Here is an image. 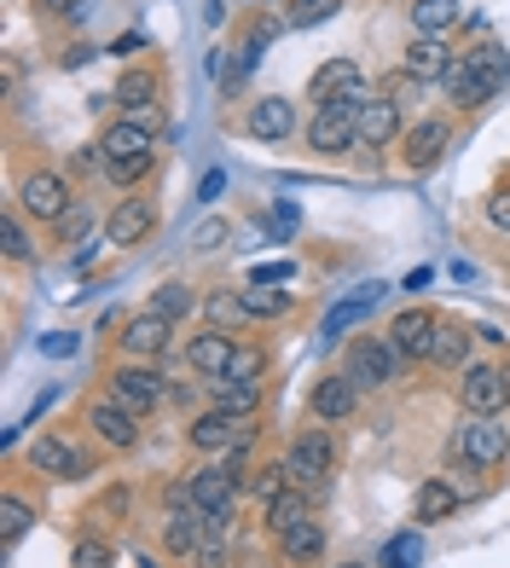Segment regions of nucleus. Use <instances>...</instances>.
<instances>
[{
	"mask_svg": "<svg viewBox=\"0 0 510 568\" xmlns=\"http://www.w3.org/2000/svg\"><path fill=\"white\" fill-rule=\"evenodd\" d=\"M504 75H510V59H504V47L499 41H481L470 47V53H458L452 70H447V93H452V105H488V99L504 88Z\"/></svg>",
	"mask_w": 510,
	"mask_h": 568,
	"instance_id": "obj_1",
	"label": "nucleus"
},
{
	"mask_svg": "<svg viewBox=\"0 0 510 568\" xmlns=\"http://www.w3.org/2000/svg\"><path fill=\"white\" fill-rule=\"evenodd\" d=\"M99 145H105V180L111 186H140V180L157 169V140H151L134 116H116L105 134H99Z\"/></svg>",
	"mask_w": 510,
	"mask_h": 568,
	"instance_id": "obj_2",
	"label": "nucleus"
},
{
	"mask_svg": "<svg viewBox=\"0 0 510 568\" xmlns=\"http://www.w3.org/2000/svg\"><path fill=\"white\" fill-rule=\"evenodd\" d=\"M343 377L354 383V389H389V383L400 377V348L382 343V337H354L343 348Z\"/></svg>",
	"mask_w": 510,
	"mask_h": 568,
	"instance_id": "obj_3",
	"label": "nucleus"
},
{
	"mask_svg": "<svg viewBox=\"0 0 510 568\" xmlns=\"http://www.w3.org/2000/svg\"><path fill=\"white\" fill-rule=\"evenodd\" d=\"M330 470H337V442H330V429L319 424V429H302L296 442H290V453H285V476H290V487H325L330 481Z\"/></svg>",
	"mask_w": 510,
	"mask_h": 568,
	"instance_id": "obj_4",
	"label": "nucleus"
},
{
	"mask_svg": "<svg viewBox=\"0 0 510 568\" xmlns=\"http://www.w3.org/2000/svg\"><path fill=\"white\" fill-rule=\"evenodd\" d=\"M314 111H360L366 105V70L354 64V59H330L314 70Z\"/></svg>",
	"mask_w": 510,
	"mask_h": 568,
	"instance_id": "obj_5",
	"label": "nucleus"
},
{
	"mask_svg": "<svg viewBox=\"0 0 510 568\" xmlns=\"http://www.w3.org/2000/svg\"><path fill=\"white\" fill-rule=\"evenodd\" d=\"M70 180L59 174V169H30V174H23L18 180V210L23 215H30V221H64L70 215Z\"/></svg>",
	"mask_w": 510,
	"mask_h": 568,
	"instance_id": "obj_6",
	"label": "nucleus"
},
{
	"mask_svg": "<svg viewBox=\"0 0 510 568\" xmlns=\"http://www.w3.org/2000/svg\"><path fill=\"white\" fill-rule=\"evenodd\" d=\"M169 389H174V383L157 366H145V359H122V366L111 372V400H122L128 412H140V418L151 406H163Z\"/></svg>",
	"mask_w": 510,
	"mask_h": 568,
	"instance_id": "obj_7",
	"label": "nucleus"
},
{
	"mask_svg": "<svg viewBox=\"0 0 510 568\" xmlns=\"http://www.w3.org/2000/svg\"><path fill=\"white\" fill-rule=\"evenodd\" d=\"M238 487H244V453H226L221 464H203L192 476V499H197V510H233Z\"/></svg>",
	"mask_w": 510,
	"mask_h": 568,
	"instance_id": "obj_8",
	"label": "nucleus"
},
{
	"mask_svg": "<svg viewBox=\"0 0 510 568\" xmlns=\"http://www.w3.org/2000/svg\"><path fill=\"white\" fill-rule=\"evenodd\" d=\"M458 400H465L470 418H499V412L510 406V395H504V372H499V366H481V359H470V366L458 372Z\"/></svg>",
	"mask_w": 510,
	"mask_h": 568,
	"instance_id": "obj_9",
	"label": "nucleus"
},
{
	"mask_svg": "<svg viewBox=\"0 0 510 568\" xmlns=\"http://www.w3.org/2000/svg\"><path fill=\"white\" fill-rule=\"evenodd\" d=\"M458 458H465L470 470H493V464L510 458V429L499 418H470L465 435H458Z\"/></svg>",
	"mask_w": 510,
	"mask_h": 568,
	"instance_id": "obj_10",
	"label": "nucleus"
},
{
	"mask_svg": "<svg viewBox=\"0 0 510 568\" xmlns=\"http://www.w3.org/2000/svg\"><path fill=\"white\" fill-rule=\"evenodd\" d=\"M151 232H157V203L140 197V192H134V197H122L116 210L105 215V239H111L116 250H134V244H145Z\"/></svg>",
	"mask_w": 510,
	"mask_h": 568,
	"instance_id": "obj_11",
	"label": "nucleus"
},
{
	"mask_svg": "<svg viewBox=\"0 0 510 568\" xmlns=\"http://www.w3.org/2000/svg\"><path fill=\"white\" fill-rule=\"evenodd\" d=\"M88 429H93L105 447H116V453H134V447H140V412H128V406L111 400V395L88 406Z\"/></svg>",
	"mask_w": 510,
	"mask_h": 568,
	"instance_id": "obj_12",
	"label": "nucleus"
},
{
	"mask_svg": "<svg viewBox=\"0 0 510 568\" xmlns=\"http://www.w3.org/2000/svg\"><path fill=\"white\" fill-rule=\"evenodd\" d=\"M447 145H452V122L447 116H424V122L406 128L400 158H406V169H436L447 158Z\"/></svg>",
	"mask_w": 510,
	"mask_h": 568,
	"instance_id": "obj_13",
	"label": "nucleus"
},
{
	"mask_svg": "<svg viewBox=\"0 0 510 568\" xmlns=\"http://www.w3.org/2000/svg\"><path fill=\"white\" fill-rule=\"evenodd\" d=\"M238 429H244V418H233V412L210 406V412H197V418L186 424V442H192L197 453H210V458H226V453L238 447Z\"/></svg>",
	"mask_w": 510,
	"mask_h": 568,
	"instance_id": "obj_14",
	"label": "nucleus"
},
{
	"mask_svg": "<svg viewBox=\"0 0 510 568\" xmlns=\"http://www.w3.org/2000/svg\"><path fill=\"white\" fill-rule=\"evenodd\" d=\"M30 464L47 476H59V481H82L93 470V458L82 447H70L64 435H41V442H30Z\"/></svg>",
	"mask_w": 510,
	"mask_h": 568,
	"instance_id": "obj_15",
	"label": "nucleus"
},
{
	"mask_svg": "<svg viewBox=\"0 0 510 568\" xmlns=\"http://www.w3.org/2000/svg\"><path fill=\"white\" fill-rule=\"evenodd\" d=\"M116 343H122L128 359H157L174 343V320H163V314H151V307H145L140 320H128V331H116Z\"/></svg>",
	"mask_w": 510,
	"mask_h": 568,
	"instance_id": "obj_16",
	"label": "nucleus"
},
{
	"mask_svg": "<svg viewBox=\"0 0 510 568\" xmlns=\"http://www.w3.org/2000/svg\"><path fill=\"white\" fill-rule=\"evenodd\" d=\"M354 116H360V111H314L308 145L319 151V158H343V151H354V145H360V128H354Z\"/></svg>",
	"mask_w": 510,
	"mask_h": 568,
	"instance_id": "obj_17",
	"label": "nucleus"
},
{
	"mask_svg": "<svg viewBox=\"0 0 510 568\" xmlns=\"http://www.w3.org/2000/svg\"><path fill=\"white\" fill-rule=\"evenodd\" d=\"M436 325H441V314H429V307H406V314L389 325V343L400 348V359H429V348H436Z\"/></svg>",
	"mask_w": 510,
	"mask_h": 568,
	"instance_id": "obj_18",
	"label": "nucleus"
},
{
	"mask_svg": "<svg viewBox=\"0 0 510 568\" xmlns=\"http://www.w3.org/2000/svg\"><path fill=\"white\" fill-rule=\"evenodd\" d=\"M244 128H249V134L255 140H267V145H278V140H290L296 134V105H290V99H255V105H249V116H244Z\"/></svg>",
	"mask_w": 510,
	"mask_h": 568,
	"instance_id": "obj_19",
	"label": "nucleus"
},
{
	"mask_svg": "<svg viewBox=\"0 0 510 568\" xmlns=\"http://www.w3.org/2000/svg\"><path fill=\"white\" fill-rule=\"evenodd\" d=\"M233 331H197V337L186 343V366L197 377H226V366H233Z\"/></svg>",
	"mask_w": 510,
	"mask_h": 568,
	"instance_id": "obj_20",
	"label": "nucleus"
},
{
	"mask_svg": "<svg viewBox=\"0 0 510 568\" xmlns=\"http://www.w3.org/2000/svg\"><path fill=\"white\" fill-rule=\"evenodd\" d=\"M210 539V510H174L169 523H163V546H169V557H181V562H192L197 557V546Z\"/></svg>",
	"mask_w": 510,
	"mask_h": 568,
	"instance_id": "obj_21",
	"label": "nucleus"
},
{
	"mask_svg": "<svg viewBox=\"0 0 510 568\" xmlns=\"http://www.w3.org/2000/svg\"><path fill=\"white\" fill-rule=\"evenodd\" d=\"M308 406H314L319 424H343V418H354V406H360V389H354L343 372H337V377H319L314 395H308Z\"/></svg>",
	"mask_w": 510,
	"mask_h": 568,
	"instance_id": "obj_22",
	"label": "nucleus"
},
{
	"mask_svg": "<svg viewBox=\"0 0 510 568\" xmlns=\"http://www.w3.org/2000/svg\"><path fill=\"white\" fill-rule=\"evenodd\" d=\"M354 128H360V145H395L400 140V105L382 99V93H371L360 105V116H354Z\"/></svg>",
	"mask_w": 510,
	"mask_h": 568,
	"instance_id": "obj_23",
	"label": "nucleus"
},
{
	"mask_svg": "<svg viewBox=\"0 0 510 568\" xmlns=\"http://www.w3.org/2000/svg\"><path fill=\"white\" fill-rule=\"evenodd\" d=\"M406 75H418V82H447L452 70V47L441 36H412V47H406Z\"/></svg>",
	"mask_w": 510,
	"mask_h": 568,
	"instance_id": "obj_24",
	"label": "nucleus"
},
{
	"mask_svg": "<svg viewBox=\"0 0 510 568\" xmlns=\"http://www.w3.org/2000/svg\"><path fill=\"white\" fill-rule=\"evenodd\" d=\"M308 516H314V494H308V487H285V494H273L262 505L267 534H290L296 523H308Z\"/></svg>",
	"mask_w": 510,
	"mask_h": 568,
	"instance_id": "obj_25",
	"label": "nucleus"
},
{
	"mask_svg": "<svg viewBox=\"0 0 510 568\" xmlns=\"http://www.w3.org/2000/svg\"><path fill=\"white\" fill-rule=\"evenodd\" d=\"M470 343H476V331H470V325L441 320V325H436V348H429V359H436L441 372H465V366H470Z\"/></svg>",
	"mask_w": 510,
	"mask_h": 568,
	"instance_id": "obj_26",
	"label": "nucleus"
},
{
	"mask_svg": "<svg viewBox=\"0 0 510 568\" xmlns=\"http://www.w3.org/2000/svg\"><path fill=\"white\" fill-rule=\"evenodd\" d=\"M278 551H285V562H296V568L319 562V557H325V528H319V516L296 523L290 534H278Z\"/></svg>",
	"mask_w": 510,
	"mask_h": 568,
	"instance_id": "obj_27",
	"label": "nucleus"
},
{
	"mask_svg": "<svg viewBox=\"0 0 510 568\" xmlns=\"http://www.w3.org/2000/svg\"><path fill=\"white\" fill-rule=\"evenodd\" d=\"M203 320H210V331H244L249 325V307H244V296L238 291H210L203 296Z\"/></svg>",
	"mask_w": 510,
	"mask_h": 568,
	"instance_id": "obj_28",
	"label": "nucleus"
},
{
	"mask_svg": "<svg viewBox=\"0 0 510 568\" xmlns=\"http://www.w3.org/2000/svg\"><path fill=\"white\" fill-rule=\"evenodd\" d=\"M452 510H458V494H452L447 481H436V476H429V481L418 487V494H412V516H418L424 528H436V523H447Z\"/></svg>",
	"mask_w": 510,
	"mask_h": 568,
	"instance_id": "obj_29",
	"label": "nucleus"
},
{
	"mask_svg": "<svg viewBox=\"0 0 510 568\" xmlns=\"http://www.w3.org/2000/svg\"><path fill=\"white\" fill-rule=\"evenodd\" d=\"M238 296H244V307H249V320H285L290 307H296L290 291H278V284H255V278L244 284Z\"/></svg>",
	"mask_w": 510,
	"mask_h": 568,
	"instance_id": "obj_30",
	"label": "nucleus"
},
{
	"mask_svg": "<svg viewBox=\"0 0 510 568\" xmlns=\"http://www.w3.org/2000/svg\"><path fill=\"white\" fill-rule=\"evenodd\" d=\"M157 93H163V82H157V70H128L122 82H116V105L122 111H140V105H157Z\"/></svg>",
	"mask_w": 510,
	"mask_h": 568,
	"instance_id": "obj_31",
	"label": "nucleus"
},
{
	"mask_svg": "<svg viewBox=\"0 0 510 568\" xmlns=\"http://www.w3.org/2000/svg\"><path fill=\"white\" fill-rule=\"evenodd\" d=\"M458 0H412V30L418 36H447L452 23H458Z\"/></svg>",
	"mask_w": 510,
	"mask_h": 568,
	"instance_id": "obj_32",
	"label": "nucleus"
},
{
	"mask_svg": "<svg viewBox=\"0 0 510 568\" xmlns=\"http://www.w3.org/2000/svg\"><path fill=\"white\" fill-rule=\"evenodd\" d=\"M210 395L221 412H233V418H255V406H262V389H249V383H226V377H210Z\"/></svg>",
	"mask_w": 510,
	"mask_h": 568,
	"instance_id": "obj_33",
	"label": "nucleus"
},
{
	"mask_svg": "<svg viewBox=\"0 0 510 568\" xmlns=\"http://www.w3.org/2000/svg\"><path fill=\"white\" fill-rule=\"evenodd\" d=\"M371 302H377V284H366V291H354L348 302H337V307H330V314H325V337H343V331L354 325V320H366L371 314Z\"/></svg>",
	"mask_w": 510,
	"mask_h": 568,
	"instance_id": "obj_34",
	"label": "nucleus"
},
{
	"mask_svg": "<svg viewBox=\"0 0 510 568\" xmlns=\"http://www.w3.org/2000/svg\"><path fill=\"white\" fill-rule=\"evenodd\" d=\"M192 307H197V296H192V284H181V278H169V284H157V291H151V314H163V320H174V325H181Z\"/></svg>",
	"mask_w": 510,
	"mask_h": 568,
	"instance_id": "obj_35",
	"label": "nucleus"
},
{
	"mask_svg": "<svg viewBox=\"0 0 510 568\" xmlns=\"http://www.w3.org/2000/svg\"><path fill=\"white\" fill-rule=\"evenodd\" d=\"M262 372H267V348L238 343L233 348V366H226V383H249V389H262Z\"/></svg>",
	"mask_w": 510,
	"mask_h": 568,
	"instance_id": "obj_36",
	"label": "nucleus"
},
{
	"mask_svg": "<svg viewBox=\"0 0 510 568\" xmlns=\"http://www.w3.org/2000/svg\"><path fill=\"white\" fill-rule=\"evenodd\" d=\"M30 523H35V510H30V499H18V494H7V505H0V546H18L23 534H30Z\"/></svg>",
	"mask_w": 510,
	"mask_h": 568,
	"instance_id": "obj_37",
	"label": "nucleus"
},
{
	"mask_svg": "<svg viewBox=\"0 0 510 568\" xmlns=\"http://www.w3.org/2000/svg\"><path fill=\"white\" fill-rule=\"evenodd\" d=\"M343 0H290V12H285V30H314V23L325 18H337Z\"/></svg>",
	"mask_w": 510,
	"mask_h": 568,
	"instance_id": "obj_38",
	"label": "nucleus"
},
{
	"mask_svg": "<svg viewBox=\"0 0 510 568\" xmlns=\"http://www.w3.org/2000/svg\"><path fill=\"white\" fill-rule=\"evenodd\" d=\"M382 568H424V539L418 534H395L382 546Z\"/></svg>",
	"mask_w": 510,
	"mask_h": 568,
	"instance_id": "obj_39",
	"label": "nucleus"
},
{
	"mask_svg": "<svg viewBox=\"0 0 510 568\" xmlns=\"http://www.w3.org/2000/svg\"><path fill=\"white\" fill-rule=\"evenodd\" d=\"M0 244H7L12 262H35V244H30V232H23V221H18V215L0 221Z\"/></svg>",
	"mask_w": 510,
	"mask_h": 568,
	"instance_id": "obj_40",
	"label": "nucleus"
},
{
	"mask_svg": "<svg viewBox=\"0 0 510 568\" xmlns=\"http://www.w3.org/2000/svg\"><path fill=\"white\" fill-rule=\"evenodd\" d=\"M70 562H75V568H111V546H105V539H82Z\"/></svg>",
	"mask_w": 510,
	"mask_h": 568,
	"instance_id": "obj_41",
	"label": "nucleus"
},
{
	"mask_svg": "<svg viewBox=\"0 0 510 568\" xmlns=\"http://www.w3.org/2000/svg\"><path fill=\"white\" fill-rule=\"evenodd\" d=\"M418 88H424L418 75H406V70H400V75H389V82H382V99H395V105H412Z\"/></svg>",
	"mask_w": 510,
	"mask_h": 568,
	"instance_id": "obj_42",
	"label": "nucleus"
},
{
	"mask_svg": "<svg viewBox=\"0 0 510 568\" xmlns=\"http://www.w3.org/2000/svg\"><path fill=\"white\" fill-rule=\"evenodd\" d=\"M122 116H134L151 140H163V134H169V116H163V105H140V111H122Z\"/></svg>",
	"mask_w": 510,
	"mask_h": 568,
	"instance_id": "obj_43",
	"label": "nucleus"
},
{
	"mask_svg": "<svg viewBox=\"0 0 510 568\" xmlns=\"http://www.w3.org/2000/svg\"><path fill=\"white\" fill-rule=\"evenodd\" d=\"M488 226H493V232H510V186H499V192L488 197Z\"/></svg>",
	"mask_w": 510,
	"mask_h": 568,
	"instance_id": "obj_44",
	"label": "nucleus"
},
{
	"mask_svg": "<svg viewBox=\"0 0 510 568\" xmlns=\"http://www.w3.org/2000/svg\"><path fill=\"white\" fill-rule=\"evenodd\" d=\"M88 226H93V210H82V203H70V215L59 221V232H64V239H82Z\"/></svg>",
	"mask_w": 510,
	"mask_h": 568,
	"instance_id": "obj_45",
	"label": "nucleus"
},
{
	"mask_svg": "<svg viewBox=\"0 0 510 568\" xmlns=\"http://www.w3.org/2000/svg\"><path fill=\"white\" fill-rule=\"evenodd\" d=\"M47 12H53V18H70V23H88V0H47Z\"/></svg>",
	"mask_w": 510,
	"mask_h": 568,
	"instance_id": "obj_46",
	"label": "nucleus"
},
{
	"mask_svg": "<svg viewBox=\"0 0 510 568\" xmlns=\"http://www.w3.org/2000/svg\"><path fill=\"white\" fill-rule=\"evenodd\" d=\"M226 562V546H221V539L210 534V539H203V546H197V557H192V568H221Z\"/></svg>",
	"mask_w": 510,
	"mask_h": 568,
	"instance_id": "obj_47",
	"label": "nucleus"
},
{
	"mask_svg": "<svg viewBox=\"0 0 510 568\" xmlns=\"http://www.w3.org/2000/svg\"><path fill=\"white\" fill-rule=\"evenodd\" d=\"M93 169H105V145H82V151H75V174H93Z\"/></svg>",
	"mask_w": 510,
	"mask_h": 568,
	"instance_id": "obj_48",
	"label": "nucleus"
},
{
	"mask_svg": "<svg viewBox=\"0 0 510 568\" xmlns=\"http://www.w3.org/2000/svg\"><path fill=\"white\" fill-rule=\"evenodd\" d=\"M221 239H226V221H203V226H197V239H192V244H197V250H215Z\"/></svg>",
	"mask_w": 510,
	"mask_h": 568,
	"instance_id": "obj_49",
	"label": "nucleus"
},
{
	"mask_svg": "<svg viewBox=\"0 0 510 568\" xmlns=\"http://www.w3.org/2000/svg\"><path fill=\"white\" fill-rule=\"evenodd\" d=\"M111 53H116V59H134V53H145V36H122V41L111 47Z\"/></svg>",
	"mask_w": 510,
	"mask_h": 568,
	"instance_id": "obj_50",
	"label": "nucleus"
},
{
	"mask_svg": "<svg viewBox=\"0 0 510 568\" xmlns=\"http://www.w3.org/2000/svg\"><path fill=\"white\" fill-rule=\"evenodd\" d=\"M221 186H226V174L210 169V174H203V192H197V197H221Z\"/></svg>",
	"mask_w": 510,
	"mask_h": 568,
	"instance_id": "obj_51",
	"label": "nucleus"
},
{
	"mask_svg": "<svg viewBox=\"0 0 510 568\" xmlns=\"http://www.w3.org/2000/svg\"><path fill=\"white\" fill-rule=\"evenodd\" d=\"M499 372H504V395H510V354H504V366H499Z\"/></svg>",
	"mask_w": 510,
	"mask_h": 568,
	"instance_id": "obj_52",
	"label": "nucleus"
},
{
	"mask_svg": "<svg viewBox=\"0 0 510 568\" xmlns=\"http://www.w3.org/2000/svg\"><path fill=\"white\" fill-rule=\"evenodd\" d=\"M337 568H366V562H337Z\"/></svg>",
	"mask_w": 510,
	"mask_h": 568,
	"instance_id": "obj_53",
	"label": "nucleus"
}]
</instances>
